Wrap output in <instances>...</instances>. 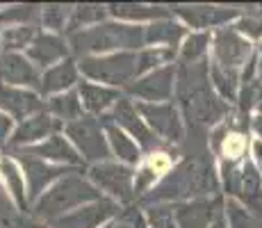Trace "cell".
Returning a JSON list of instances; mask_svg holds the SVG:
<instances>
[{"label":"cell","mask_w":262,"mask_h":228,"mask_svg":"<svg viewBox=\"0 0 262 228\" xmlns=\"http://www.w3.org/2000/svg\"><path fill=\"white\" fill-rule=\"evenodd\" d=\"M71 48L75 55L89 57V53H105V50L125 48L133 50L144 46V28L119 23H98L96 28L80 30L71 34Z\"/></svg>","instance_id":"3957f363"},{"label":"cell","mask_w":262,"mask_h":228,"mask_svg":"<svg viewBox=\"0 0 262 228\" xmlns=\"http://www.w3.org/2000/svg\"><path fill=\"white\" fill-rule=\"evenodd\" d=\"M185 28L173 21H155L144 30V44H164V48H176Z\"/></svg>","instance_id":"d4e9b609"},{"label":"cell","mask_w":262,"mask_h":228,"mask_svg":"<svg viewBox=\"0 0 262 228\" xmlns=\"http://www.w3.org/2000/svg\"><path fill=\"white\" fill-rule=\"evenodd\" d=\"M253 153H255V158H258V162L262 164V141H255L253 144Z\"/></svg>","instance_id":"7bdbcfd3"},{"label":"cell","mask_w":262,"mask_h":228,"mask_svg":"<svg viewBox=\"0 0 262 228\" xmlns=\"http://www.w3.org/2000/svg\"><path fill=\"white\" fill-rule=\"evenodd\" d=\"M171 12L185 18L191 28H208V25H221L230 18L237 16V9H226V7H210V5H176Z\"/></svg>","instance_id":"9a60e30c"},{"label":"cell","mask_w":262,"mask_h":228,"mask_svg":"<svg viewBox=\"0 0 262 228\" xmlns=\"http://www.w3.org/2000/svg\"><path fill=\"white\" fill-rule=\"evenodd\" d=\"M100 126L107 130V137H110V141H112V149H114V153L119 155V160L128 162V164H137L139 158H142L137 144H135L123 130H119V126L107 119V114L100 119Z\"/></svg>","instance_id":"44dd1931"},{"label":"cell","mask_w":262,"mask_h":228,"mask_svg":"<svg viewBox=\"0 0 262 228\" xmlns=\"http://www.w3.org/2000/svg\"><path fill=\"white\" fill-rule=\"evenodd\" d=\"M224 182L226 192L237 196L246 205V210L262 221V176L258 174L253 162L242 160V164H237L235 160H226Z\"/></svg>","instance_id":"5b68a950"},{"label":"cell","mask_w":262,"mask_h":228,"mask_svg":"<svg viewBox=\"0 0 262 228\" xmlns=\"http://www.w3.org/2000/svg\"><path fill=\"white\" fill-rule=\"evenodd\" d=\"M235 32L260 39L262 37V14H249V16H244L237 25H235Z\"/></svg>","instance_id":"74e56055"},{"label":"cell","mask_w":262,"mask_h":228,"mask_svg":"<svg viewBox=\"0 0 262 228\" xmlns=\"http://www.w3.org/2000/svg\"><path fill=\"white\" fill-rule=\"evenodd\" d=\"M18 158L23 162V169L25 174H28V182H30V196H39L41 194V190L48 185V182H53L55 178H59V176H67L71 174V171L62 169V167H50L46 162L32 158V155H28L25 151L18 153Z\"/></svg>","instance_id":"e0dca14e"},{"label":"cell","mask_w":262,"mask_h":228,"mask_svg":"<svg viewBox=\"0 0 262 228\" xmlns=\"http://www.w3.org/2000/svg\"><path fill=\"white\" fill-rule=\"evenodd\" d=\"M221 208V199H196L173 205V217L178 228H210L216 210Z\"/></svg>","instance_id":"4fadbf2b"},{"label":"cell","mask_w":262,"mask_h":228,"mask_svg":"<svg viewBox=\"0 0 262 228\" xmlns=\"http://www.w3.org/2000/svg\"><path fill=\"white\" fill-rule=\"evenodd\" d=\"M105 18V7L100 5H78L71 12V21H69V32H80L82 28L92 23H100Z\"/></svg>","instance_id":"f1b7e54d"},{"label":"cell","mask_w":262,"mask_h":228,"mask_svg":"<svg viewBox=\"0 0 262 228\" xmlns=\"http://www.w3.org/2000/svg\"><path fill=\"white\" fill-rule=\"evenodd\" d=\"M255 108H258V112L262 114V87L258 89V96H255Z\"/></svg>","instance_id":"f6af8a7d"},{"label":"cell","mask_w":262,"mask_h":228,"mask_svg":"<svg viewBox=\"0 0 262 228\" xmlns=\"http://www.w3.org/2000/svg\"><path fill=\"white\" fill-rule=\"evenodd\" d=\"M176 57V48H150L144 50V53L137 55V75H142L144 71L158 67L162 62H169V59Z\"/></svg>","instance_id":"d6a6232c"},{"label":"cell","mask_w":262,"mask_h":228,"mask_svg":"<svg viewBox=\"0 0 262 228\" xmlns=\"http://www.w3.org/2000/svg\"><path fill=\"white\" fill-rule=\"evenodd\" d=\"M173 80H176V69L173 67H162L153 73L144 75L142 80L128 85V94L137 96V98L150 100V103H158V100H167L173 94Z\"/></svg>","instance_id":"7c38bea8"},{"label":"cell","mask_w":262,"mask_h":228,"mask_svg":"<svg viewBox=\"0 0 262 228\" xmlns=\"http://www.w3.org/2000/svg\"><path fill=\"white\" fill-rule=\"evenodd\" d=\"M110 12L117 18H133V21H139V18H167L169 9L164 7H146V5H130V3H121V5H110Z\"/></svg>","instance_id":"484cf974"},{"label":"cell","mask_w":262,"mask_h":228,"mask_svg":"<svg viewBox=\"0 0 262 228\" xmlns=\"http://www.w3.org/2000/svg\"><path fill=\"white\" fill-rule=\"evenodd\" d=\"M25 153L32 155V158H50V160L69 162V164H80V155L75 153L73 146H69L59 135H53L48 141H43V144H39V146H32V149H28Z\"/></svg>","instance_id":"603a6c76"},{"label":"cell","mask_w":262,"mask_h":228,"mask_svg":"<svg viewBox=\"0 0 262 228\" xmlns=\"http://www.w3.org/2000/svg\"><path fill=\"white\" fill-rule=\"evenodd\" d=\"M260 57H262V46H260Z\"/></svg>","instance_id":"c3c4849f"},{"label":"cell","mask_w":262,"mask_h":228,"mask_svg":"<svg viewBox=\"0 0 262 228\" xmlns=\"http://www.w3.org/2000/svg\"><path fill=\"white\" fill-rule=\"evenodd\" d=\"M208 46H210V34L199 32V34H191L187 37L185 46L180 48V64H196L203 59V55L208 53Z\"/></svg>","instance_id":"f546056e"},{"label":"cell","mask_w":262,"mask_h":228,"mask_svg":"<svg viewBox=\"0 0 262 228\" xmlns=\"http://www.w3.org/2000/svg\"><path fill=\"white\" fill-rule=\"evenodd\" d=\"M119 212V208L114 201L110 199H100L94 205L75 210L71 215H64L59 219L53 221V228H96L103 221H107L110 217H114Z\"/></svg>","instance_id":"5bb4252c"},{"label":"cell","mask_w":262,"mask_h":228,"mask_svg":"<svg viewBox=\"0 0 262 228\" xmlns=\"http://www.w3.org/2000/svg\"><path fill=\"white\" fill-rule=\"evenodd\" d=\"M14 224H16V228H48L46 224H39L34 219H16Z\"/></svg>","instance_id":"60d3db41"},{"label":"cell","mask_w":262,"mask_h":228,"mask_svg":"<svg viewBox=\"0 0 262 228\" xmlns=\"http://www.w3.org/2000/svg\"><path fill=\"white\" fill-rule=\"evenodd\" d=\"M253 130L262 137V114H260V116H255V119H253Z\"/></svg>","instance_id":"ee69618b"},{"label":"cell","mask_w":262,"mask_h":228,"mask_svg":"<svg viewBox=\"0 0 262 228\" xmlns=\"http://www.w3.org/2000/svg\"><path fill=\"white\" fill-rule=\"evenodd\" d=\"M71 7H64V5H48V7L41 9V18H43V25L55 32L67 28L69 30V21H71Z\"/></svg>","instance_id":"1f68e13d"},{"label":"cell","mask_w":262,"mask_h":228,"mask_svg":"<svg viewBox=\"0 0 262 228\" xmlns=\"http://www.w3.org/2000/svg\"><path fill=\"white\" fill-rule=\"evenodd\" d=\"M260 78H262V73H260Z\"/></svg>","instance_id":"681fc988"},{"label":"cell","mask_w":262,"mask_h":228,"mask_svg":"<svg viewBox=\"0 0 262 228\" xmlns=\"http://www.w3.org/2000/svg\"><path fill=\"white\" fill-rule=\"evenodd\" d=\"M9 126H12V119H7V116H3L0 114V141L7 137V133H9Z\"/></svg>","instance_id":"b9f144b4"},{"label":"cell","mask_w":262,"mask_h":228,"mask_svg":"<svg viewBox=\"0 0 262 228\" xmlns=\"http://www.w3.org/2000/svg\"><path fill=\"white\" fill-rule=\"evenodd\" d=\"M176 94L189 126H214L228 114V103L221 100L210 87V64H180L176 71Z\"/></svg>","instance_id":"6da1fadb"},{"label":"cell","mask_w":262,"mask_h":228,"mask_svg":"<svg viewBox=\"0 0 262 228\" xmlns=\"http://www.w3.org/2000/svg\"><path fill=\"white\" fill-rule=\"evenodd\" d=\"M59 121L53 119L48 114H37L32 119H28L25 123H21V128L14 133L12 137V144L14 146H21V144H30V141H37L41 137H48L53 135L55 130H59Z\"/></svg>","instance_id":"ffe728a7"},{"label":"cell","mask_w":262,"mask_h":228,"mask_svg":"<svg viewBox=\"0 0 262 228\" xmlns=\"http://www.w3.org/2000/svg\"><path fill=\"white\" fill-rule=\"evenodd\" d=\"M89 178H92L100 190L110 192L123 203H130L135 196L133 187V169L123 164H112V162H100L89 169Z\"/></svg>","instance_id":"9c48e42d"},{"label":"cell","mask_w":262,"mask_h":228,"mask_svg":"<svg viewBox=\"0 0 262 228\" xmlns=\"http://www.w3.org/2000/svg\"><path fill=\"white\" fill-rule=\"evenodd\" d=\"M80 96H82V105L94 114L105 112L110 105L121 98L117 89L100 87V85H92V82H80Z\"/></svg>","instance_id":"7402d4cb"},{"label":"cell","mask_w":262,"mask_h":228,"mask_svg":"<svg viewBox=\"0 0 262 228\" xmlns=\"http://www.w3.org/2000/svg\"><path fill=\"white\" fill-rule=\"evenodd\" d=\"M67 135L71 137V141L80 149L84 160L89 162H107L110 158V146L103 137V130H100V121L92 119V116H82L78 121H71L67 123Z\"/></svg>","instance_id":"52a82bcc"},{"label":"cell","mask_w":262,"mask_h":228,"mask_svg":"<svg viewBox=\"0 0 262 228\" xmlns=\"http://www.w3.org/2000/svg\"><path fill=\"white\" fill-rule=\"evenodd\" d=\"M48 110L59 119H67L69 123L75 119L78 121L82 116V103H80V94L75 91H69L64 96H55V98L48 100Z\"/></svg>","instance_id":"4316f807"},{"label":"cell","mask_w":262,"mask_h":228,"mask_svg":"<svg viewBox=\"0 0 262 228\" xmlns=\"http://www.w3.org/2000/svg\"><path fill=\"white\" fill-rule=\"evenodd\" d=\"M123 224H128L130 228H146V215H142V210H137V208H125L123 210Z\"/></svg>","instance_id":"f35d334b"},{"label":"cell","mask_w":262,"mask_h":228,"mask_svg":"<svg viewBox=\"0 0 262 228\" xmlns=\"http://www.w3.org/2000/svg\"><path fill=\"white\" fill-rule=\"evenodd\" d=\"M210 78H212L221 100H226V103H235V100H237L239 73H230V71H224V69H219V67L212 64V67H210Z\"/></svg>","instance_id":"83f0119b"},{"label":"cell","mask_w":262,"mask_h":228,"mask_svg":"<svg viewBox=\"0 0 262 228\" xmlns=\"http://www.w3.org/2000/svg\"><path fill=\"white\" fill-rule=\"evenodd\" d=\"M153 180H155V171H153V167H144V169L137 174V185H135V194H142V192H144Z\"/></svg>","instance_id":"ab89813d"},{"label":"cell","mask_w":262,"mask_h":228,"mask_svg":"<svg viewBox=\"0 0 262 228\" xmlns=\"http://www.w3.org/2000/svg\"><path fill=\"white\" fill-rule=\"evenodd\" d=\"M114 228H130V226H128V224H123V221H119V224L114 226Z\"/></svg>","instance_id":"7dc6e473"},{"label":"cell","mask_w":262,"mask_h":228,"mask_svg":"<svg viewBox=\"0 0 262 228\" xmlns=\"http://www.w3.org/2000/svg\"><path fill=\"white\" fill-rule=\"evenodd\" d=\"M80 71L87 78L110 85H125L137 75V55L117 53L110 57H82Z\"/></svg>","instance_id":"8992f818"},{"label":"cell","mask_w":262,"mask_h":228,"mask_svg":"<svg viewBox=\"0 0 262 228\" xmlns=\"http://www.w3.org/2000/svg\"><path fill=\"white\" fill-rule=\"evenodd\" d=\"M210 228H226V224H224V219H221V217H219V219H216V221H214V224L210 226Z\"/></svg>","instance_id":"bcb514c9"},{"label":"cell","mask_w":262,"mask_h":228,"mask_svg":"<svg viewBox=\"0 0 262 228\" xmlns=\"http://www.w3.org/2000/svg\"><path fill=\"white\" fill-rule=\"evenodd\" d=\"M107 119L114 121V123H119V126H123L130 135L137 137V141L142 144V149H146V151H158L160 146H162V144H160V139L155 137L153 130L144 123V119L139 116L137 108H135L128 98H119L117 105H114V112L107 114Z\"/></svg>","instance_id":"8fae6325"},{"label":"cell","mask_w":262,"mask_h":228,"mask_svg":"<svg viewBox=\"0 0 262 228\" xmlns=\"http://www.w3.org/2000/svg\"><path fill=\"white\" fill-rule=\"evenodd\" d=\"M137 112L148 121V126L153 128V133L160 135L164 141H173V144H178V141L185 137L178 110H176L171 103H139Z\"/></svg>","instance_id":"30bf717a"},{"label":"cell","mask_w":262,"mask_h":228,"mask_svg":"<svg viewBox=\"0 0 262 228\" xmlns=\"http://www.w3.org/2000/svg\"><path fill=\"white\" fill-rule=\"evenodd\" d=\"M146 221L153 228H178L173 224V208L155 203L146 210Z\"/></svg>","instance_id":"8d00e7d4"},{"label":"cell","mask_w":262,"mask_h":228,"mask_svg":"<svg viewBox=\"0 0 262 228\" xmlns=\"http://www.w3.org/2000/svg\"><path fill=\"white\" fill-rule=\"evenodd\" d=\"M0 82L28 85V87L41 89V78H39L37 69L16 53H7L0 59Z\"/></svg>","instance_id":"2e32d148"},{"label":"cell","mask_w":262,"mask_h":228,"mask_svg":"<svg viewBox=\"0 0 262 228\" xmlns=\"http://www.w3.org/2000/svg\"><path fill=\"white\" fill-rule=\"evenodd\" d=\"M78 80V69L71 59H64L57 67L48 69L46 75L41 78V91L43 94H53V91H62Z\"/></svg>","instance_id":"cb8c5ba5"},{"label":"cell","mask_w":262,"mask_h":228,"mask_svg":"<svg viewBox=\"0 0 262 228\" xmlns=\"http://www.w3.org/2000/svg\"><path fill=\"white\" fill-rule=\"evenodd\" d=\"M0 169H3L5 180H7V185H9V190H12V194H14V199H16V203L21 205V208H25L28 203H25L23 180H21V174L16 171V167H14L9 160H3V162H0Z\"/></svg>","instance_id":"d590c367"},{"label":"cell","mask_w":262,"mask_h":228,"mask_svg":"<svg viewBox=\"0 0 262 228\" xmlns=\"http://www.w3.org/2000/svg\"><path fill=\"white\" fill-rule=\"evenodd\" d=\"M226 215H228L230 228H262V221L258 217H253L249 210H244L237 201L226 203Z\"/></svg>","instance_id":"836d02e7"},{"label":"cell","mask_w":262,"mask_h":228,"mask_svg":"<svg viewBox=\"0 0 262 228\" xmlns=\"http://www.w3.org/2000/svg\"><path fill=\"white\" fill-rule=\"evenodd\" d=\"M39 7L37 5H18V7H12L7 12L0 14V23H21V25H32L39 18Z\"/></svg>","instance_id":"e575fe53"},{"label":"cell","mask_w":262,"mask_h":228,"mask_svg":"<svg viewBox=\"0 0 262 228\" xmlns=\"http://www.w3.org/2000/svg\"><path fill=\"white\" fill-rule=\"evenodd\" d=\"M0 108H5L12 116H16V119H23V116L43 110V100H39L37 94L14 89V87H7V85L0 82Z\"/></svg>","instance_id":"ac0fdd59"},{"label":"cell","mask_w":262,"mask_h":228,"mask_svg":"<svg viewBox=\"0 0 262 228\" xmlns=\"http://www.w3.org/2000/svg\"><path fill=\"white\" fill-rule=\"evenodd\" d=\"M37 39V28L34 25H21V28H7L3 34V46L9 50H18L23 46H30Z\"/></svg>","instance_id":"4dcf8cb0"},{"label":"cell","mask_w":262,"mask_h":228,"mask_svg":"<svg viewBox=\"0 0 262 228\" xmlns=\"http://www.w3.org/2000/svg\"><path fill=\"white\" fill-rule=\"evenodd\" d=\"M67 50L69 48H67V44H64V39H59L57 34H37V39H34L28 48V57L32 59L34 64L46 69L48 64L59 62V59L64 62Z\"/></svg>","instance_id":"d6986e66"},{"label":"cell","mask_w":262,"mask_h":228,"mask_svg":"<svg viewBox=\"0 0 262 228\" xmlns=\"http://www.w3.org/2000/svg\"><path fill=\"white\" fill-rule=\"evenodd\" d=\"M219 190L216 174L212 162L205 155L183 160L173 171L160 182L158 187L144 194L146 203H164V201H180V199H203L205 194H214Z\"/></svg>","instance_id":"7a4b0ae2"},{"label":"cell","mask_w":262,"mask_h":228,"mask_svg":"<svg viewBox=\"0 0 262 228\" xmlns=\"http://www.w3.org/2000/svg\"><path fill=\"white\" fill-rule=\"evenodd\" d=\"M87 201H100V192L96 190L92 182L71 174V176H64V180H59L53 190L46 192V196H41L37 201L34 212H37V217L55 221L67 210L87 203Z\"/></svg>","instance_id":"277c9868"},{"label":"cell","mask_w":262,"mask_h":228,"mask_svg":"<svg viewBox=\"0 0 262 228\" xmlns=\"http://www.w3.org/2000/svg\"><path fill=\"white\" fill-rule=\"evenodd\" d=\"M251 59V44L235 32V28H224L214 34V67L239 73L244 64Z\"/></svg>","instance_id":"ba28073f"}]
</instances>
